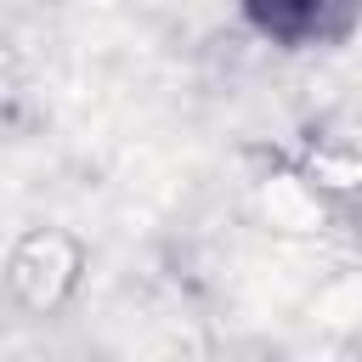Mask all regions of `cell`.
Returning a JSON list of instances; mask_svg holds the SVG:
<instances>
[{
  "instance_id": "1",
  "label": "cell",
  "mask_w": 362,
  "mask_h": 362,
  "mask_svg": "<svg viewBox=\"0 0 362 362\" xmlns=\"http://www.w3.org/2000/svg\"><path fill=\"white\" fill-rule=\"evenodd\" d=\"M249 23L277 40V45H328L339 40L356 17H362V0H243Z\"/></svg>"
}]
</instances>
